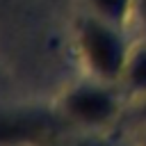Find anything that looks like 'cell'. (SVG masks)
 Wrapping results in <instances>:
<instances>
[{
  "instance_id": "obj_4",
  "label": "cell",
  "mask_w": 146,
  "mask_h": 146,
  "mask_svg": "<svg viewBox=\"0 0 146 146\" xmlns=\"http://www.w3.org/2000/svg\"><path fill=\"white\" fill-rule=\"evenodd\" d=\"M135 2L137 0H87V11L121 27H130L135 21Z\"/></svg>"
},
{
  "instance_id": "obj_3",
  "label": "cell",
  "mask_w": 146,
  "mask_h": 146,
  "mask_svg": "<svg viewBox=\"0 0 146 146\" xmlns=\"http://www.w3.org/2000/svg\"><path fill=\"white\" fill-rule=\"evenodd\" d=\"M119 87L132 100L146 96V36L130 43V52L125 57V66L119 78Z\"/></svg>"
},
{
  "instance_id": "obj_6",
  "label": "cell",
  "mask_w": 146,
  "mask_h": 146,
  "mask_svg": "<svg viewBox=\"0 0 146 146\" xmlns=\"http://www.w3.org/2000/svg\"><path fill=\"white\" fill-rule=\"evenodd\" d=\"M132 103H135V116H137V121L139 123H146V96L135 98Z\"/></svg>"
},
{
  "instance_id": "obj_2",
  "label": "cell",
  "mask_w": 146,
  "mask_h": 146,
  "mask_svg": "<svg viewBox=\"0 0 146 146\" xmlns=\"http://www.w3.org/2000/svg\"><path fill=\"white\" fill-rule=\"evenodd\" d=\"M130 43L128 27L110 23L91 11L82 14L75 25V48L87 75L100 78L105 82L119 84Z\"/></svg>"
},
{
  "instance_id": "obj_5",
  "label": "cell",
  "mask_w": 146,
  "mask_h": 146,
  "mask_svg": "<svg viewBox=\"0 0 146 146\" xmlns=\"http://www.w3.org/2000/svg\"><path fill=\"white\" fill-rule=\"evenodd\" d=\"M41 146H128V144L110 137L105 130H82V128H78L75 132L52 137L48 144H41Z\"/></svg>"
},
{
  "instance_id": "obj_1",
  "label": "cell",
  "mask_w": 146,
  "mask_h": 146,
  "mask_svg": "<svg viewBox=\"0 0 146 146\" xmlns=\"http://www.w3.org/2000/svg\"><path fill=\"white\" fill-rule=\"evenodd\" d=\"M123 89L116 82L87 75L68 87L55 100L57 114L64 123L82 130H107L123 114Z\"/></svg>"
},
{
  "instance_id": "obj_7",
  "label": "cell",
  "mask_w": 146,
  "mask_h": 146,
  "mask_svg": "<svg viewBox=\"0 0 146 146\" xmlns=\"http://www.w3.org/2000/svg\"><path fill=\"white\" fill-rule=\"evenodd\" d=\"M135 18L146 27V0H137L135 2Z\"/></svg>"
},
{
  "instance_id": "obj_8",
  "label": "cell",
  "mask_w": 146,
  "mask_h": 146,
  "mask_svg": "<svg viewBox=\"0 0 146 146\" xmlns=\"http://www.w3.org/2000/svg\"><path fill=\"white\" fill-rule=\"evenodd\" d=\"M139 146H146V123H139V137H137Z\"/></svg>"
}]
</instances>
